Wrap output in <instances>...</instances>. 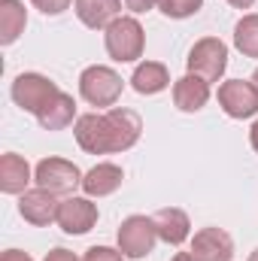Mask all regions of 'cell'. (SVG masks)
<instances>
[{
  "label": "cell",
  "instance_id": "obj_1",
  "mask_svg": "<svg viewBox=\"0 0 258 261\" xmlns=\"http://www.w3.org/2000/svg\"><path fill=\"white\" fill-rule=\"evenodd\" d=\"M73 134H76V143L82 152L116 155V152H128L131 146H137V140L143 134V119L134 110L110 107L107 113L79 116L73 125Z\"/></svg>",
  "mask_w": 258,
  "mask_h": 261
},
{
  "label": "cell",
  "instance_id": "obj_2",
  "mask_svg": "<svg viewBox=\"0 0 258 261\" xmlns=\"http://www.w3.org/2000/svg\"><path fill=\"white\" fill-rule=\"evenodd\" d=\"M104 46H107V55L119 64H131V61L143 58V46H146L143 24L134 15H119L104 31Z\"/></svg>",
  "mask_w": 258,
  "mask_h": 261
},
{
  "label": "cell",
  "instance_id": "obj_3",
  "mask_svg": "<svg viewBox=\"0 0 258 261\" xmlns=\"http://www.w3.org/2000/svg\"><path fill=\"white\" fill-rule=\"evenodd\" d=\"M122 76L107 64H91L79 73V94L91 107H113L122 97Z\"/></svg>",
  "mask_w": 258,
  "mask_h": 261
},
{
  "label": "cell",
  "instance_id": "obj_4",
  "mask_svg": "<svg viewBox=\"0 0 258 261\" xmlns=\"http://www.w3.org/2000/svg\"><path fill=\"white\" fill-rule=\"evenodd\" d=\"M58 91H61V88H58L49 76H43V73H18L15 82H12V88H9L15 107H21V110L31 113V116H40V113L58 97Z\"/></svg>",
  "mask_w": 258,
  "mask_h": 261
},
{
  "label": "cell",
  "instance_id": "obj_5",
  "mask_svg": "<svg viewBox=\"0 0 258 261\" xmlns=\"http://www.w3.org/2000/svg\"><path fill=\"white\" fill-rule=\"evenodd\" d=\"M186 67H189V73L207 79V82H219L228 70V46L219 37H203L192 46Z\"/></svg>",
  "mask_w": 258,
  "mask_h": 261
},
{
  "label": "cell",
  "instance_id": "obj_6",
  "mask_svg": "<svg viewBox=\"0 0 258 261\" xmlns=\"http://www.w3.org/2000/svg\"><path fill=\"white\" fill-rule=\"evenodd\" d=\"M82 176L79 167L67 158H43L37 167H34V182L52 195H64L70 197L76 189H82Z\"/></svg>",
  "mask_w": 258,
  "mask_h": 261
},
{
  "label": "cell",
  "instance_id": "obj_7",
  "mask_svg": "<svg viewBox=\"0 0 258 261\" xmlns=\"http://www.w3.org/2000/svg\"><path fill=\"white\" fill-rule=\"evenodd\" d=\"M116 240H119V249H122L125 258H146L155 249V240H158L155 222L149 216H128L119 225Z\"/></svg>",
  "mask_w": 258,
  "mask_h": 261
},
{
  "label": "cell",
  "instance_id": "obj_8",
  "mask_svg": "<svg viewBox=\"0 0 258 261\" xmlns=\"http://www.w3.org/2000/svg\"><path fill=\"white\" fill-rule=\"evenodd\" d=\"M219 107L225 110V116L231 119H252L258 113V88L249 79H228L219 85Z\"/></svg>",
  "mask_w": 258,
  "mask_h": 261
},
{
  "label": "cell",
  "instance_id": "obj_9",
  "mask_svg": "<svg viewBox=\"0 0 258 261\" xmlns=\"http://www.w3.org/2000/svg\"><path fill=\"white\" fill-rule=\"evenodd\" d=\"M58 225L64 234H88L97 225V203L79 195L64 197L58 206Z\"/></svg>",
  "mask_w": 258,
  "mask_h": 261
},
{
  "label": "cell",
  "instance_id": "obj_10",
  "mask_svg": "<svg viewBox=\"0 0 258 261\" xmlns=\"http://www.w3.org/2000/svg\"><path fill=\"white\" fill-rule=\"evenodd\" d=\"M58 195H52V192H46V189H28L24 195L18 197V213H21V219L24 222H31V225H37V228H46V225H52V222H58V206H61V200H55Z\"/></svg>",
  "mask_w": 258,
  "mask_h": 261
},
{
  "label": "cell",
  "instance_id": "obj_11",
  "mask_svg": "<svg viewBox=\"0 0 258 261\" xmlns=\"http://www.w3.org/2000/svg\"><path fill=\"white\" fill-rule=\"evenodd\" d=\"M192 255L197 261H234V240L222 228H200L192 237Z\"/></svg>",
  "mask_w": 258,
  "mask_h": 261
},
{
  "label": "cell",
  "instance_id": "obj_12",
  "mask_svg": "<svg viewBox=\"0 0 258 261\" xmlns=\"http://www.w3.org/2000/svg\"><path fill=\"white\" fill-rule=\"evenodd\" d=\"M122 179H125V170L119 164L100 161L82 176V192H85V197H107L122 189Z\"/></svg>",
  "mask_w": 258,
  "mask_h": 261
},
{
  "label": "cell",
  "instance_id": "obj_13",
  "mask_svg": "<svg viewBox=\"0 0 258 261\" xmlns=\"http://www.w3.org/2000/svg\"><path fill=\"white\" fill-rule=\"evenodd\" d=\"M152 222H155L158 240H164V243H170V246H179V243H186V240L192 237V222H189V216H186L179 206H164V210H158V213L152 216Z\"/></svg>",
  "mask_w": 258,
  "mask_h": 261
},
{
  "label": "cell",
  "instance_id": "obj_14",
  "mask_svg": "<svg viewBox=\"0 0 258 261\" xmlns=\"http://www.w3.org/2000/svg\"><path fill=\"white\" fill-rule=\"evenodd\" d=\"M76 18L91 28V31H107L110 21L119 18L122 12V0H73Z\"/></svg>",
  "mask_w": 258,
  "mask_h": 261
},
{
  "label": "cell",
  "instance_id": "obj_15",
  "mask_svg": "<svg viewBox=\"0 0 258 261\" xmlns=\"http://www.w3.org/2000/svg\"><path fill=\"white\" fill-rule=\"evenodd\" d=\"M207 100H210V82L207 79H200L194 73H186V76H179L173 82V103H176V110L197 113V110L207 107Z\"/></svg>",
  "mask_w": 258,
  "mask_h": 261
},
{
  "label": "cell",
  "instance_id": "obj_16",
  "mask_svg": "<svg viewBox=\"0 0 258 261\" xmlns=\"http://www.w3.org/2000/svg\"><path fill=\"white\" fill-rule=\"evenodd\" d=\"M31 179H34L31 164L21 155L6 152L0 158V192H6V195H24Z\"/></svg>",
  "mask_w": 258,
  "mask_h": 261
},
{
  "label": "cell",
  "instance_id": "obj_17",
  "mask_svg": "<svg viewBox=\"0 0 258 261\" xmlns=\"http://www.w3.org/2000/svg\"><path fill=\"white\" fill-rule=\"evenodd\" d=\"M170 85V73H167V67L161 64V61H140V64L134 67V73H131V88L137 91V94H158V91H164Z\"/></svg>",
  "mask_w": 258,
  "mask_h": 261
},
{
  "label": "cell",
  "instance_id": "obj_18",
  "mask_svg": "<svg viewBox=\"0 0 258 261\" xmlns=\"http://www.w3.org/2000/svg\"><path fill=\"white\" fill-rule=\"evenodd\" d=\"M28 28V9L21 0H0V43L12 46Z\"/></svg>",
  "mask_w": 258,
  "mask_h": 261
},
{
  "label": "cell",
  "instance_id": "obj_19",
  "mask_svg": "<svg viewBox=\"0 0 258 261\" xmlns=\"http://www.w3.org/2000/svg\"><path fill=\"white\" fill-rule=\"evenodd\" d=\"M73 119H76V100L67 91H58V97L37 116L40 128L46 130H64L67 125H73Z\"/></svg>",
  "mask_w": 258,
  "mask_h": 261
},
{
  "label": "cell",
  "instance_id": "obj_20",
  "mask_svg": "<svg viewBox=\"0 0 258 261\" xmlns=\"http://www.w3.org/2000/svg\"><path fill=\"white\" fill-rule=\"evenodd\" d=\"M234 46L243 58H258V12L243 15L234 24Z\"/></svg>",
  "mask_w": 258,
  "mask_h": 261
},
{
  "label": "cell",
  "instance_id": "obj_21",
  "mask_svg": "<svg viewBox=\"0 0 258 261\" xmlns=\"http://www.w3.org/2000/svg\"><path fill=\"white\" fill-rule=\"evenodd\" d=\"M203 6V0H158V9L167 18H189Z\"/></svg>",
  "mask_w": 258,
  "mask_h": 261
},
{
  "label": "cell",
  "instance_id": "obj_22",
  "mask_svg": "<svg viewBox=\"0 0 258 261\" xmlns=\"http://www.w3.org/2000/svg\"><path fill=\"white\" fill-rule=\"evenodd\" d=\"M82 261H125L122 249H113V246H91L85 249Z\"/></svg>",
  "mask_w": 258,
  "mask_h": 261
},
{
  "label": "cell",
  "instance_id": "obj_23",
  "mask_svg": "<svg viewBox=\"0 0 258 261\" xmlns=\"http://www.w3.org/2000/svg\"><path fill=\"white\" fill-rule=\"evenodd\" d=\"M43 15H61L64 9H70V3L73 0H31Z\"/></svg>",
  "mask_w": 258,
  "mask_h": 261
},
{
  "label": "cell",
  "instance_id": "obj_24",
  "mask_svg": "<svg viewBox=\"0 0 258 261\" xmlns=\"http://www.w3.org/2000/svg\"><path fill=\"white\" fill-rule=\"evenodd\" d=\"M125 6H128L134 15H140V12H149V9H155V6H158V0H125Z\"/></svg>",
  "mask_w": 258,
  "mask_h": 261
},
{
  "label": "cell",
  "instance_id": "obj_25",
  "mask_svg": "<svg viewBox=\"0 0 258 261\" xmlns=\"http://www.w3.org/2000/svg\"><path fill=\"white\" fill-rule=\"evenodd\" d=\"M43 261H79V258H76V255H73L70 249H61V246H58V249L46 252V258H43Z\"/></svg>",
  "mask_w": 258,
  "mask_h": 261
},
{
  "label": "cell",
  "instance_id": "obj_26",
  "mask_svg": "<svg viewBox=\"0 0 258 261\" xmlns=\"http://www.w3.org/2000/svg\"><path fill=\"white\" fill-rule=\"evenodd\" d=\"M0 261H34L28 252H21V249H6L3 255H0Z\"/></svg>",
  "mask_w": 258,
  "mask_h": 261
},
{
  "label": "cell",
  "instance_id": "obj_27",
  "mask_svg": "<svg viewBox=\"0 0 258 261\" xmlns=\"http://www.w3.org/2000/svg\"><path fill=\"white\" fill-rule=\"evenodd\" d=\"M228 3H231L234 9H249V6H252L255 0H228Z\"/></svg>",
  "mask_w": 258,
  "mask_h": 261
},
{
  "label": "cell",
  "instance_id": "obj_28",
  "mask_svg": "<svg viewBox=\"0 0 258 261\" xmlns=\"http://www.w3.org/2000/svg\"><path fill=\"white\" fill-rule=\"evenodd\" d=\"M249 143H252V149L258 152V122L252 125V128H249Z\"/></svg>",
  "mask_w": 258,
  "mask_h": 261
},
{
  "label": "cell",
  "instance_id": "obj_29",
  "mask_svg": "<svg viewBox=\"0 0 258 261\" xmlns=\"http://www.w3.org/2000/svg\"><path fill=\"white\" fill-rule=\"evenodd\" d=\"M170 261H197V258H194L192 252H176V255H173Z\"/></svg>",
  "mask_w": 258,
  "mask_h": 261
},
{
  "label": "cell",
  "instance_id": "obj_30",
  "mask_svg": "<svg viewBox=\"0 0 258 261\" xmlns=\"http://www.w3.org/2000/svg\"><path fill=\"white\" fill-rule=\"evenodd\" d=\"M252 82H255V88H258V67H255V73H252Z\"/></svg>",
  "mask_w": 258,
  "mask_h": 261
},
{
  "label": "cell",
  "instance_id": "obj_31",
  "mask_svg": "<svg viewBox=\"0 0 258 261\" xmlns=\"http://www.w3.org/2000/svg\"><path fill=\"white\" fill-rule=\"evenodd\" d=\"M249 261H258V249H255V252H252V255H249Z\"/></svg>",
  "mask_w": 258,
  "mask_h": 261
}]
</instances>
